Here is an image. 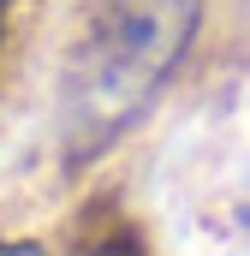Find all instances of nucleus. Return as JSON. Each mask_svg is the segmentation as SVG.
Listing matches in <instances>:
<instances>
[{"instance_id": "obj_1", "label": "nucleus", "mask_w": 250, "mask_h": 256, "mask_svg": "<svg viewBox=\"0 0 250 256\" xmlns=\"http://www.w3.org/2000/svg\"><path fill=\"white\" fill-rule=\"evenodd\" d=\"M202 0H108L90 24V42L78 54V149L108 143L120 126L143 114V102L173 78L179 54L196 36Z\"/></svg>"}, {"instance_id": "obj_4", "label": "nucleus", "mask_w": 250, "mask_h": 256, "mask_svg": "<svg viewBox=\"0 0 250 256\" xmlns=\"http://www.w3.org/2000/svg\"><path fill=\"white\" fill-rule=\"evenodd\" d=\"M244 220H250V214H244Z\"/></svg>"}, {"instance_id": "obj_2", "label": "nucleus", "mask_w": 250, "mask_h": 256, "mask_svg": "<svg viewBox=\"0 0 250 256\" xmlns=\"http://www.w3.org/2000/svg\"><path fill=\"white\" fill-rule=\"evenodd\" d=\"M96 256H143V250H137V238H108Z\"/></svg>"}, {"instance_id": "obj_3", "label": "nucleus", "mask_w": 250, "mask_h": 256, "mask_svg": "<svg viewBox=\"0 0 250 256\" xmlns=\"http://www.w3.org/2000/svg\"><path fill=\"white\" fill-rule=\"evenodd\" d=\"M0 256H42L36 244H0Z\"/></svg>"}]
</instances>
